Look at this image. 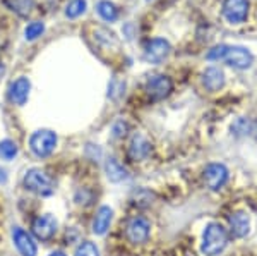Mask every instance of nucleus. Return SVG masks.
Returning <instances> with one entry per match:
<instances>
[{"label": "nucleus", "mask_w": 257, "mask_h": 256, "mask_svg": "<svg viewBox=\"0 0 257 256\" xmlns=\"http://www.w3.org/2000/svg\"><path fill=\"white\" fill-rule=\"evenodd\" d=\"M208 60H223L226 62L230 67L233 69H248L254 64V55L252 52L245 47H238V45H216L206 53Z\"/></svg>", "instance_id": "1"}, {"label": "nucleus", "mask_w": 257, "mask_h": 256, "mask_svg": "<svg viewBox=\"0 0 257 256\" xmlns=\"http://www.w3.org/2000/svg\"><path fill=\"white\" fill-rule=\"evenodd\" d=\"M228 244V232L226 229L218 222H211L206 225L202 232V244L201 251L206 256H216L221 253Z\"/></svg>", "instance_id": "2"}, {"label": "nucleus", "mask_w": 257, "mask_h": 256, "mask_svg": "<svg viewBox=\"0 0 257 256\" xmlns=\"http://www.w3.org/2000/svg\"><path fill=\"white\" fill-rule=\"evenodd\" d=\"M24 186L26 189H30L31 193L38 196H50L55 191L52 177L45 174L41 168H30L24 176Z\"/></svg>", "instance_id": "3"}, {"label": "nucleus", "mask_w": 257, "mask_h": 256, "mask_svg": "<svg viewBox=\"0 0 257 256\" xmlns=\"http://www.w3.org/2000/svg\"><path fill=\"white\" fill-rule=\"evenodd\" d=\"M57 134L50 129H40L36 133H33L30 138V148L31 151L40 158H45V156L52 155L53 150L57 146Z\"/></svg>", "instance_id": "4"}, {"label": "nucleus", "mask_w": 257, "mask_h": 256, "mask_svg": "<svg viewBox=\"0 0 257 256\" xmlns=\"http://www.w3.org/2000/svg\"><path fill=\"white\" fill-rule=\"evenodd\" d=\"M250 12V2L248 0H223L221 14L230 24L245 23Z\"/></svg>", "instance_id": "5"}, {"label": "nucleus", "mask_w": 257, "mask_h": 256, "mask_svg": "<svg viewBox=\"0 0 257 256\" xmlns=\"http://www.w3.org/2000/svg\"><path fill=\"white\" fill-rule=\"evenodd\" d=\"M173 92V82L168 76L165 74H156V76L149 77L146 82V95L149 100L160 102L170 97V93Z\"/></svg>", "instance_id": "6"}, {"label": "nucleus", "mask_w": 257, "mask_h": 256, "mask_svg": "<svg viewBox=\"0 0 257 256\" xmlns=\"http://www.w3.org/2000/svg\"><path fill=\"white\" fill-rule=\"evenodd\" d=\"M170 43L165 38H153L148 40L144 45V60L149 64H161L170 55Z\"/></svg>", "instance_id": "7"}, {"label": "nucleus", "mask_w": 257, "mask_h": 256, "mask_svg": "<svg viewBox=\"0 0 257 256\" xmlns=\"http://www.w3.org/2000/svg\"><path fill=\"white\" fill-rule=\"evenodd\" d=\"M151 224L144 217H134L127 222L125 225V236L132 244H143L148 241Z\"/></svg>", "instance_id": "8"}, {"label": "nucleus", "mask_w": 257, "mask_h": 256, "mask_svg": "<svg viewBox=\"0 0 257 256\" xmlns=\"http://www.w3.org/2000/svg\"><path fill=\"white\" fill-rule=\"evenodd\" d=\"M31 229L36 239H40V241H50L57 234V220L53 215L45 213V215L35 218Z\"/></svg>", "instance_id": "9"}, {"label": "nucleus", "mask_w": 257, "mask_h": 256, "mask_svg": "<svg viewBox=\"0 0 257 256\" xmlns=\"http://www.w3.org/2000/svg\"><path fill=\"white\" fill-rule=\"evenodd\" d=\"M228 181V168L223 163H209L204 168V183L211 191H219Z\"/></svg>", "instance_id": "10"}, {"label": "nucleus", "mask_w": 257, "mask_h": 256, "mask_svg": "<svg viewBox=\"0 0 257 256\" xmlns=\"http://www.w3.org/2000/svg\"><path fill=\"white\" fill-rule=\"evenodd\" d=\"M12 239H14V244L18 247V251L23 256H36L38 254V247H36L35 239L30 232H26L21 227H16L12 230Z\"/></svg>", "instance_id": "11"}, {"label": "nucleus", "mask_w": 257, "mask_h": 256, "mask_svg": "<svg viewBox=\"0 0 257 256\" xmlns=\"http://www.w3.org/2000/svg\"><path fill=\"white\" fill-rule=\"evenodd\" d=\"M153 150L151 141L144 134H134L128 143V155L132 160H144L148 158Z\"/></svg>", "instance_id": "12"}, {"label": "nucleus", "mask_w": 257, "mask_h": 256, "mask_svg": "<svg viewBox=\"0 0 257 256\" xmlns=\"http://www.w3.org/2000/svg\"><path fill=\"white\" fill-rule=\"evenodd\" d=\"M30 90H31V82L28 77L21 76L18 77L9 88V98L14 105H24L28 102V97H30Z\"/></svg>", "instance_id": "13"}, {"label": "nucleus", "mask_w": 257, "mask_h": 256, "mask_svg": "<svg viewBox=\"0 0 257 256\" xmlns=\"http://www.w3.org/2000/svg\"><path fill=\"white\" fill-rule=\"evenodd\" d=\"M230 229L235 237H247L250 234V217L247 212H235L230 217Z\"/></svg>", "instance_id": "14"}, {"label": "nucleus", "mask_w": 257, "mask_h": 256, "mask_svg": "<svg viewBox=\"0 0 257 256\" xmlns=\"http://www.w3.org/2000/svg\"><path fill=\"white\" fill-rule=\"evenodd\" d=\"M202 84L208 92H218L225 86V72L219 67H208L202 72Z\"/></svg>", "instance_id": "15"}, {"label": "nucleus", "mask_w": 257, "mask_h": 256, "mask_svg": "<svg viewBox=\"0 0 257 256\" xmlns=\"http://www.w3.org/2000/svg\"><path fill=\"white\" fill-rule=\"evenodd\" d=\"M111 218H113V210L110 206H99L93 220V232L96 236H103L110 229Z\"/></svg>", "instance_id": "16"}, {"label": "nucleus", "mask_w": 257, "mask_h": 256, "mask_svg": "<svg viewBox=\"0 0 257 256\" xmlns=\"http://www.w3.org/2000/svg\"><path fill=\"white\" fill-rule=\"evenodd\" d=\"M105 172H106V177H108L111 183H122V181H125L127 177H128L127 168L123 167V165L120 163L117 158H113V156L106 158Z\"/></svg>", "instance_id": "17"}, {"label": "nucleus", "mask_w": 257, "mask_h": 256, "mask_svg": "<svg viewBox=\"0 0 257 256\" xmlns=\"http://www.w3.org/2000/svg\"><path fill=\"white\" fill-rule=\"evenodd\" d=\"M96 11H98L99 18L103 21H106V23H115V21L118 19L117 6H115L113 2H110V0H101V2H98Z\"/></svg>", "instance_id": "18"}, {"label": "nucleus", "mask_w": 257, "mask_h": 256, "mask_svg": "<svg viewBox=\"0 0 257 256\" xmlns=\"http://www.w3.org/2000/svg\"><path fill=\"white\" fill-rule=\"evenodd\" d=\"M235 136H257V121H250V119H237L231 126Z\"/></svg>", "instance_id": "19"}, {"label": "nucleus", "mask_w": 257, "mask_h": 256, "mask_svg": "<svg viewBox=\"0 0 257 256\" xmlns=\"http://www.w3.org/2000/svg\"><path fill=\"white\" fill-rule=\"evenodd\" d=\"M86 9H88V2L86 0H70L65 6V16L69 19H76L84 14Z\"/></svg>", "instance_id": "20"}, {"label": "nucleus", "mask_w": 257, "mask_h": 256, "mask_svg": "<svg viewBox=\"0 0 257 256\" xmlns=\"http://www.w3.org/2000/svg\"><path fill=\"white\" fill-rule=\"evenodd\" d=\"M18 155V144L12 139H4L0 141V158L2 160H12Z\"/></svg>", "instance_id": "21"}, {"label": "nucleus", "mask_w": 257, "mask_h": 256, "mask_svg": "<svg viewBox=\"0 0 257 256\" xmlns=\"http://www.w3.org/2000/svg\"><path fill=\"white\" fill-rule=\"evenodd\" d=\"M9 7L14 12H18L19 16H28L31 12L33 0H7Z\"/></svg>", "instance_id": "22"}, {"label": "nucleus", "mask_w": 257, "mask_h": 256, "mask_svg": "<svg viewBox=\"0 0 257 256\" xmlns=\"http://www.w3.org/2000/svg\"><path fill=\"white\" fill-rule=\"evenodd\" d=\"M45 31V24L41 23V21H33V23H30L26 26V30H24V35H26V40H36L38 36L43 35Z\"/></svg>", "instance_id": "23"}, {"label": "nucleus", "mask_w": 257, "mask_h": 256, "mask_svg": "<svg viewBox=\"0 0 257 256\" xmlns=\"http://www.w3.org/2000/svg\"><path fill=\"white\" fill-rule=\"evenodd\" d=\"M74 256H99V251L96 244H93V242H89V241H84L77 246L76 254Z\"/></svg>", "instance_id": "24"}, {"label": "nucleus", "mask_w": 257, "mask_h": 256, "mask_svg": "<svg viewBox=\"0 0 257 256\" xmlns=\"http://www.w3.org/2000/svg\"><path fill=\"white\" fill-rule=\"evenodd\" d=\"M127 134V124L123 121H118L113 126V138H123Z\"/></svg>", "instance_id": "25"}, {"label": "nucleus", "mask_w": 257, "mask_h": 256, "mask_svg": "<svg viewBox=\"0 0 257 256\" xmlns=\"http://www.w3.org/2000/svg\"><path fill=\"white\" fill-rule=\"evenodd\" d=\"M7 181V172L4 168H0V184H4Z\"/></svg>", "instance_id": "26"}, {"label": "nucleus", "mask_w": 257, "mask_h": 256, "mask_svg": "<svg viewBox=\"0 0 257 256\" xmlns=\"http://www.w3.org/2000/svg\"><path fill=\"white\" fill-rule=\"evenodd\" d=\"M48 256H67V254L62 253V251H55V253H50Z\"/></svg>", "instance_id": "27"}]
</instances>
